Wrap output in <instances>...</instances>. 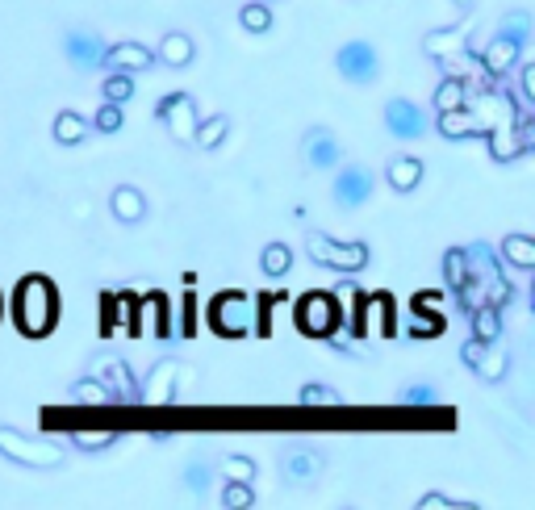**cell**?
I'll list each match as a JSON object with an SVG mask.
<instances>
[{
  "instance_id": "6da1fadb",
  "label": "cell",
  "mask_w": 535,
  "mask_h": 510,
  "mask_svg": "<svg viewBox=\"0 0 535 510\" xmlns=\"http://www.w3.org/2000/svg\"><path fill=\"white\" fill-rule=\"evenodd\" d=\"M464 260H469V281L456 297H464V306H498L506 310L515 301V285L502 276V255L490 243H469L464 247Z\"/></svg>"
},
{
  "instance_id": "7a4b0ae2",
  "label": "cell",
  "mask_w": 535,
  "mask_h": 510,
  "mask_svg": "<svg viewBox=\"0 0 535 510\" xmlns=\"http://www.w3.org/2000/svg\"><path fill=\"white\" fill-rule=\"evenodd\" d=\"M13 318H17L21 335L46 339L59 322V289L46 281V276H26L13 293Z\"/></svg>"
},
{
  "instance_id": "3957f363",
  "label": "cell",
  "mask_w": 535,
  "mask_h": 510,
  "mask_svg": "<svg viewBox=\"0 0 535 510\" xmlns=\"http://www.w3.org/2000/svg\"><path fill=\"white\" fill-rule=\"evenodd\" d=\"M0 456H5L9 465H21V469H63L67 444L63 439L17 431V427H0Z\"/></svg>"
},
{
  "instance_id": "277c9868",
  "label": "cell",
  "mask_w": 535,
  "mask_h": 510,
  "mask_svg": "<svg viewBox=\"0 0 535 510\" xmlns=\"http://www.w3.org/2000/svg\"><path fill=\"white\" fill-rule=\"evenodd\" d=\"M306 255H310V264L327 268V272H343V276L364 272L372 264L368 243H339L327 230H306Z\"/></svg>"
},
{
  "instance_id": "5b68a950",
  "label": "cell",
  "mask_w": 535,
  "mask_h": 510,
  "mask_svg": "<svg viewBox=\"0 0 535 510\" xmlns=\"http://www.w3.org/2000/svg\"><path fill=\"white\" fill-rule=\"evenodd\" d=\"M481 138H485V147H490L494 164H519L523 155L535 151V109H523L515 122L485 130Z\"/></svg>"
},
{
  "instance_id": "8992f818",
  "label": "cell",
  "mask_w": 535,
  "mask_h": 510,
  "mask_svg": "<svg viewBox=\"0 0 535 510\" xmlns=\"http://www.w3.org/2000/svg\"><path fill=\"white\" fill-rule=\"evenodd\" d=\"M322 473H327V452H322L318 444H301V439H293V444L281 448V477L289 485H297V490L318 485Z\"/></svg>"
},
{
  "instance_id": "52a82bcc",
  "label": "cell",
  "mask_w": 535,
  "mask_h": 510,
  "mask_svg": "<svg viewBox=\"0 0 535 510\" xmlns=\"http://www.w3.org/2000/svg\"><path fill=\"white\" fill-rule=\"evenodd\" d=\"M460 360L469 364L485 385H502V381L510 377V347H506L502 339L481 343V339H473V335H469V339L460 343Z\"/></svg>"
},
{
  "instance_id": "ba28073f",
  "label": "cell",
  "mask_w": 535,
  "mask_h": 510,
  "mask_svg": "<svg viewBox=\"0 0 535 510\" xmlns=\"http://www.w3.org/2000/svg\"><path fill=\"white\" fill-rule=\"evenodd\" d=\"M155 118L168 126L172 143H180V147H193V134H197L201 113H197V101L189 97V92H168V97H159V105H155Z\"/></svg>"
},
{
  "instance_id": "9c48e42d",
  "label": "cell",
  "mask_w": 535,
  "mask_h": 510,
  "mask_svg": "<svg viewBox=\"0 0 535 510\" xmlns=\"http://www.w3.org/2000/svg\"><path fill=\"white\" fill-rule=\"evenodd\" d=\"M209 327L218 335H247L255 327V301L247 293H222L214 297V306H209Z\"/></svg>"
},
{
  "instance_id": "30bf717a",
  "label": "cell",
  "mask_w": 535,
  "mask_h": 510,
  "mask_svg": "<svg viewBox=\"0 0 535 510\" xmlns=\"http://www.w3.org/2000/svg\"><path fill=\"white\" fill-rule=\"evenodd\" d=\"M335 72L347 80V84H372L381 76V55L377 46L356 38V42H343L335 51Z\"/></svg>"
},
{
  "instance_id": "8fae6325",
  "label": "cell",
  "mask_w": 535,
  "mask_h": 510,
  "mask_svg": "<svg viewBox=\"0 0 535 510\" xmlns=\"http://www.w3.org/2000/svg\"><path fill=\"white\" fill-rule=\"evenodd\" d=\"M372 193H377V176H372L364 164H343V168L335 172L331 197H335L339 210H360V205H364Z\"/></svg>"
},
{
  "instance_id": "7c38bea8",
  "label": "cell",
  "mask_w": 535,
  "mask_h": 510,
  "mask_svg": "<svg viewBox=\"0 0 535 510\" xmlns=\"http://www.w3.org/2000/svg\"><path fill=\"white\" fill-rule=\"evenodd\" d=\"M97 67H105V72H122V76H138L147 72V67H155V51L143 42H105V51L97 59Z\"/></svg>"
},
{
  "instance_id": "4fadbf2b",
  "label": "cell",
  "mask_w": 535,
  "mask_h": 510,
  "mask_svg": "<svg viewBox=\"0 0 535 510\" xmlns=\"http://www.w3.org/2000/svg\"><path fill=\"white\" fill-rule=\"evenodd\" d=\"M297 327L314 335V339H327L335 327H339V306H335V297L331 293H310V297H301V306H297Z\"/></svg>"
},
{
  "instance_id": "5bb4252c",
  "label": "cell",
  "mask_w": 535,
  "mask_h": 510,
  "mask_svg": "<svg viewBox=\"0 0 535 510\" xmlns=\"http://www.w3.org/2000/svg\"><path fill=\"white\" fill-rule=\"evenodd\" d=\"M176 381H180V364L176 360H155L147 381L138 385V402L151 410H164L176 402Z\"/></svg>"
},
{
  "instance_id": "9a60e30c",
  "label": "cell",
  "mask_w": 535,
  "mask_h": 510,
  "mask_svg": "<svg viewBox=\"0 0 535 510\" xmlns=\"http://www.w3.org/2000/svg\"><path fill=\"white\" fill-rule=\"evenodd\" d=\"M381 118H385V130L393 138H402V143H414V138L427 134V113L418 109L414 101H406V97H389L385 109H381Z\"/></svg>"
},
{
  "instance_id": "2e32d148",
  "label": "cell",
  "mask_w": 535,
  "mask_h": 510,
  "mask_svg": "<svg viewBox=\"0 0 535 510\" xmlns=\"http://www.w3.org/2000/svg\"><path fill=\"white\" fill-rule=\"evenodd\" d=\"M473 46V21H460V26H444V30H431L423 38V55L435 63H448L456 55H464Z\"/></svg>"
},
{
  "instance_id": "e0dca14e",
  "label": "cell",
  "mask_w": 535,
  "mask_h": 510,
  "mask_svg": "<svg viewBox=\"0 0 535 510\" xmlns=\"http://www.w3.org/2000/svg\"><path fill=\"white\" fill-rule=\"evenodd\" d=\"M523 55H527V46H523V42L506 38V34H494L490 42H485V51H481L477 59H481V67H485V72H490L494 80H506V76L519 67Z\"/></svg>"
},
{
  "instance_id": "ac0fdd59",
  "label": "cell",
  "mask_w": 535,
  "mask_h": 510,
  "mask_svg": "<svg viewBox=\"0 0 535 510\" xmlns=\"http://www.w3.org/2000/svg\"><path fill=\"white\" fill-rule=\"evenodd\" d=\"M92 377L105 381V385L113 389V398H118L122 406H134V402H138V381H134L130 364H126L122 356H105V360H97V368H92Z\"/></svg>"
},
{
  "instance_id": "d6986e66",
  "label": "cell",
  "mask_w": 535,
  "mask_h": 510,
  "mask_svg": "<svg viewBox=\"0 0 535 510\" xmlns=\"http://www.w3.org/2000/svg\"><path fill=\"white\" fill-rule=\"evenodd\" d=\"M301 155H306L310 168H335L343 159V147L327 126H310L306 134H301Z\"/></svg>"
},
{
  "instance_id": "ffe728a7",
  "label": "cell",
  "mask_w": 535,
  "mask_h": 510,
  "mask_svg": "<svg viewBox=\"0 0 535 510\" xmlns=\"http://www.w3.org/2000/svg\"><path fill=\"white\" fill-rule=\"evenodd\" d=\"M101 51H105V38H101L97 30H67V34H63V55H67V63H76V67H97Z\"/></svg>"
},
{
  "instance_id": "44dd1931",
  "label": "cell",
  "mask_w": 535,
  "mask_h": 510,
  "mask_svg": "<svg viewBox=\"0 0 535 510\" xmlns=\"http://www.w3.org/2000/svg\"><path fill=\"white\" fill-rule=\"evenodd\" d=\"M423 176H427V168H423V159H414V155H393L385 164V184L402 197L414 193L418 184H423Z\"/></svg>"
},
{
  "instance_id": "7402d4cb",
  "label": "cell",
  "mask_w": 535,
  "mask_h": 510,
  "mask_svg": "<svg viewBox=\"0 0 535 510\" xmlns=\"http://www.w3.org/2000/svg\"><path fill=\"white\" fill-rule=\"evenodd\" d=\"M67 406H84V410H105V406H118V398H113V389L97 377H80L67 385Z\"/></svg>"
},
{
  "instance_id": "603a6c76",
  "label": "cell",
  "mask_w": 535,
  "mask_h": 510,
  "mask_svg": "<svg viewBox=\"0 0 535 510\" xmlns=\"http://www.w3.org/2000/svg\"><path fill=\"white\" fill-rule=\"evenodd\" d=\"M109 210L122 226H134L147 218V193L138 189V184H118V189L109 193Z\"/></svg>"
},
{
  "instance_id": "cb8c5ba5",
  "label": "cell",
  "mask_w": 535,
  "mask_h": 510,
  "mask_svg": "<svg viewBox=\"0 0 535 510\" xmlns=\"http://www.w3.org/2000/svg\"><path fill=\"white\" fill-rule=\"evenodd\" d=\"M197 59V42H193V34H184V30H168L164 38H159V46H155V63H168V67H189Z\"/></svg>"
},
{
  "instance_id": "d4e9b609",
  "label": "cell",
  "mask_w": 535,
  "mask_h": 510,
  "mask_svg": "<svg viewBox=\"0 0 535 510\" xmlns=\"http://www.w3.org/2000/svg\"><path fill=\"white\" fill-rule=\"evenodd\" d=\"M51 134H55L59 147H80L84 138L92 134V122L84 118V113H76V109H63V113H55Z\"/></svg>"
},
{
  "instance_id": "484cf974",
  "label": "cell",
  "mask_w": 535,
  "mask_h": 510,
  "mask_svg": "<svg viewBox=\"0 0 535 510\" xmlns=\"http://www.w3.org/2000/svg\"><path fill=\"white\" fill-rule=\"evenodd\" d=\"M498 255H502V264L519 268V272H531V268H535V239L527 235V230H515V235L502 239Z\"/></svg>"
},
{
  "instance_id": "4316f807",
  "label": "cell",
  "mask_w": 535,
  "mask_h": 510,
  "mask_svg": "<svg viewBox=\"0 0 535 510\" xmlns=\"http://www.w3.org/2000/svg\"><path fill=\"white\" fill-rule=\"evenodd\" d=\"M180 481H184V490H189L193 498H209V490H214V481H218V465H209L205 456H193L189 465H184Z\"/></svg>"
},
{
  "instance_id": "83f0119b",
  "label": "cell",
  "mask_w": 535,
  "mask_h": 510,
  "mask_svg": "<svg viewBox=\"0 0 535 510\" xmlns=\"http://www.w3.org/2000/svg\"><path fill=\"white\" fill-rule=\"evenodd\" d=\"M435 126L444 138H452V143H460V138H481L477 134V122L469 118V109H444V113H435Z\"/></svg>"
},
{
  "instance_id": "f1b7e54d",
  "label": "cell",
  "mask_w": 535,
  "mask_h": 510,
  "mask_svg": "<svg viewBox=\"0 0 535 510\" xmlns=\"http://www.w3.org/2000/svg\"><path fill=\"white\" fill-rule=\"evenodd\" d=\"M67 439H72V448H80V452H109L122 439V431L118 427H76Z\"/></svg>"
},
{
  "instance_id": "f546056e",
  "label": "cell",
  "mask_w": 535,
  "mask_h": 510,
  "mask_svg": "<svg viewBox=\"0 0 535 510\" xmlns=\"http://www.w3.org/2000/svg\"><path fill=\"white\" fill-rule=\"evenodd\" d=\"M230 138V118L226 113H209V118L197 122V134H193V147L201 151H218L222 143Z\"/></svg>"
},
{
  "instance_id": "4dcf8cb0",
  "label": "cell",
  "mask_w": 535,
  "mask_h": 510,
  "mask_svg": "<svg viewBox=\"0 0 535 510\" xmlns=\"http://www.w3.org/2000/svg\"><path fill=\"white\" fill-rule=\"evenodd\" d=\"M469 318H473V339H481V343H494V339H502V310L498 306H473L469 310Z\"/></svg>"
},
{
  "instance_id": "1f68e13d",
  "label": "cell",
  "mask_w": 535,
  "mask_h": 510,
  "mask_svg": "<svg viewBox=\"0 0 535 510\" xmlns=\"http://www.w3.org/2000/svg\"><path fill=\"white\" fill-rule=\"evenodd\" d=\"M297 402L301 410H335L343 402V393L335 385H322V381H310V385H301L297 389Z\"/></svg>"
},
{
  "instance_id": "d6a6232c",
  "label": "cell",
  "mask_w": 535,
  "mask_h": 510,
  "mask_svg": "<svg viewBox=\"0 0 535 510\" xmlns=\"http://www.w3.org/2000/svg\"><path fill=\"white\" fill-rule=\"evenodd\" d=\"M293 268V247L289 243H268L260 251V272L268 276V281H281V276H289Z\"/></svg>"
},
{
  "instance_id": "836d02e7",
  "label": "cell",
  "mask_w": 535,
  "mask_h": 510,
  "mask_svg": "<svg viewBox=\"0 0 535 510\" xmlns=\"http://www.w3.org/2000/svg\"><path fill=\"white\" fill-rule=\"evenodd\" d=\"M464 97H469V84L444 72V80H439L431 105H435V113H444V109H460V105H464Z\"/></svg>"
},
{
  "instance_id": "e575fe53",
  "label": "cell",
  "mask_w": 535,
  "mask_h": 510,
  "mask_svg": "<svg viewBox=\"0 0 535 510\" xmlns=\"http://www.w3.org/2000/svg\"><path fill=\"white\" fill-rule=\"evenodd\" d=\"M239 26H243L247 34H268V30H272V5H264V0H243Z\"/></svg>"
},
{
  "instance_id": "d590c367",
  "label": "cell",
  "mask_w": 535,
  "mask_h": 510,
  "mask_svg": "<svg viewBox=\"0 0 535 510\" xmlns=\"http://www.w3.org/2000/svg\"><path fill=\"white\" fill-rule=\"evenodd\" d=\"M535 30V21H531V13L527 9H510L502 21H498V34H506V38H515V42H523V46H531V34Z\"/></svg>"
},
{
  "instance_id": "8d00e7d4",
  "label": "cell",
  "mask_w": 535,
  "mask_h": 510,
  "mask_svg": "<svg viewBox=\"0 0 535 510\" xmlns=\"http://www.w3.org/2000/svg\"><path fill=\"white\" fill-rule=\"evenodd\" d=\"M444 281L452 293L464 289V281H469V260H464V247H448L444 251Z\"/></svg>"
},
{
  "instance_id": "74e56055",
  "label": "cell",
  "mask_w": 535,
  "mask_h": 510,
  "mask_svg": "<svg viewBox=\"0 0 535 510\" xmlns=\"http://www.w3.org/2000/svg\"><path fill=\"white\" fill-rule=\"evenodd\" d=\"M218 506L222 510H251L255 506V490L247 481H226L222 494H218Z\"/></svg>"
},
{
  "instance_id": "f35d334b",
  "label": "cell",
  "mask_w": 535,
  "mask_h": 510,
  "mask_svg": "<svg viewBox=\"0 0 535 510\" xmlns=\"http://www.w3.org/2000/svg\"><path fill=\"white\" fill-rule=\"evenodd\" d=\"M101 101H113V105H126V101H134V76H122V72H105V84H101Z\"/></svg>"
},
{
  "instance_id": "ab89813d",
  "label": "cell",
  "mask_w": 535,
  "mask_h": 510,
  "mask_svg": "<svg viewBox=\"0 0 535 510\" xmlns=\"http://www.w3.org/2000/svg\"><path fill=\"white\" fill-rule=\"evenodd\" d=\"M126 122V113L122 105H113V101H101L97 113H92V134H118Z\"/></svg>"
},
{
  "instance_id": "60d3db41",
  "label": "cell",
  "mask_w": 535,
  "mask_h": 510,
  "mask_svg": "<svg viewBox=\"0 0 535 510\" xmlns=\"http://www.w3.org/2000/svg\"><path fill=\"white\" fill-rule=\"evenodd\" d=\"M218 473H222L226 481H247V485H255V460H251V456H239V452H230L222 465H218Z\"/></svg>"
},
{
  "instance_id": "b9f144b4",
  "label": "cell",
  "mask_w": 535,
  "mask_h": 510,
  "mask_svg": "<svg viewBox=\"0 0 535 510\" xmlns=\"http://www.w3.org/2000/svg\"><path fill=\"white\" fill-rule=\"evenodd\" d=\"M435 402H439L435 385H406L402 389V406H410V410H431Z\"/></svg>"
},
{
  "instance_id": "7bdbcfd3",
  "label": "cell",
  "mask_w": 535,
  "mask_h": 510,
  "mask_svg": "<svg viewBox=\"0 0 535 510\" xmlns=\"http://www.w3.org/2000/svg\"><path fill=\"white\" fill-rule=\"evenodd\" d=\"M414 506H418V510H473V502H469V498H448V494H435V490H431V494H423Z\"/></svg>"
},
{
  "instance_id": "ee69618b",
  "label": "cell",
  "mask_w": 535,
  "mask_h": 510,
  "mask_svg": "<svg viewBox=\"0 0 535 510\" xmlns=\"http://www.w3.org/2000/svg\"><path fill=\"white\" fill-rule=\"evenodd\" d=\"M515 72H519V88H515V92H519V101L535 109V63H531V59L523 55V59H519V67H515Z\"/></svg>"
},
{
  "instance_id": "f6af8a7d",
  "label": "cell",
  "mask_w": 535,
  "mask_h": 510,
  "mask_svg": "<svg viewBox=\"0 0 535 510\" xmlns=\"http://www.w3.org/2000/svg\"><path fill=\"white\" fill-rule=\"evenodd\" d=\"M473 5L477 0H456V9H464V13H473Z\"/></svg>"
},
{
  "instance_id": "bcb514c9",
  "label": "cell",
  "mask_w": 535,
  "mask_h": 510,
  "mask_svg": "<svg viewBox=\"0 0 535 510\" xmlns=\"http://www.w3.org/2000/svg\"><path fill=\"white\" fill-rule=\"evenodd\" d=\"M0 314H5V301H0Z\"/></svg>"
},
{
  "instance_id": "7dc6e473",
  "label": "cell",
  "mask_w": 535,
  "mask_h": 510,
  "mask_svg": "<svg viewBox=\"0 0 535 510\" xmlns=\"http://www.w3.org/2000/svg\"><path fill=\"white\" fill-rule=\"evenodd\" d=\"M264 5H276V0H264Z\"/></svg>"
}]
</instances>
